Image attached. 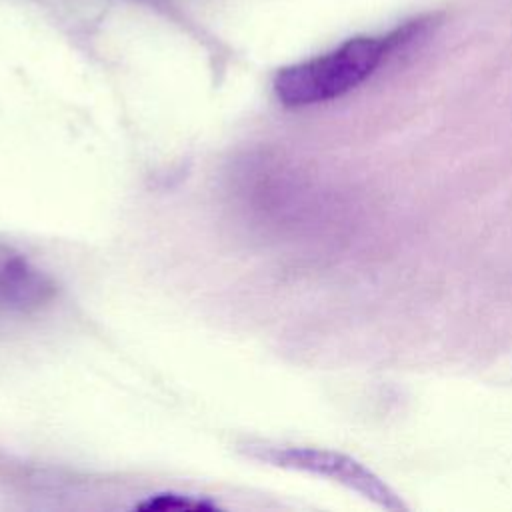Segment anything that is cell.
<instances>
[{"label": "cell", "instance_id": "6da1fadb", "mask_svg": "<svg viewBox=\"0 0 512 512\" xmlns=\"http://www.w3.org/2000/svg\"><path fill=\"white\" fill-rule=\"evenodd\" d=\"M426 26L424 18L402 24L386 36H356L334 50L282 68L274 92L284 106L300 108L340 98L368 80L402 44L414 40Z\"/></svg>", "mask_w": 512, "mask_h": 512}, {"label": "cell", "instance_id": "7a4b0ae2", "mask_svg": "<svg viewBox=\"0 0 512 512\" xmlns=\"http://www.w3.org/2000/svg\"><path fill=\"white\" fill-rule=\"evenodd\" d=\"M250 456L270 462L282 468L304 470L310 474H318L330 480L340 482L342 486L358 492L360 496L372 500L380 508L402 510L404 502L396 496L392 488H388L372 470H368L358 460L322 448H294V446H252Z\"/></svg>", "mask_w": 512, "mask_h": 512}, {"label": "cell", "instance_id": "3957f363", "mask_svg": "<svg viewBox=\"0 0 512 512\" xmlns=\"http://www.w3.org/2000/svg\"><path fill=\"white\" fill-rule=\"evenodd\" d=\"M56 296L54 280L18 250L0 244V320L24 318Z\"/></svg>", "mask_w": 512, "mask_h": 512}, {"label": "cell", "instance_id": "277c9868", "mask_svg": "<svg viewBox=\"0 0 512 512\" xmlns=\"http://www.w3.org/2000/svg\"><path fill=\"white\" fill-rule=\"evenodd\" d=\"M140 510H214V504L186 494H154L138 504Z\"/></svg>", "mask_w": 512, "mask_h": 512}]
</instances>
